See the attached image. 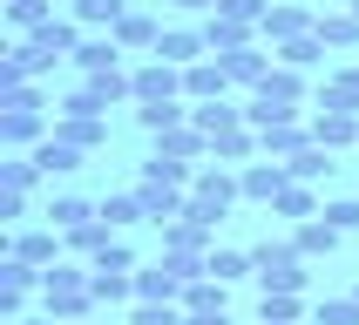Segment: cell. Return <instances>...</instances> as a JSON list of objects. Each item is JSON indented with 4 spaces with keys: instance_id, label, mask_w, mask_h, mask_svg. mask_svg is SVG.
Masks as SVG:
<instances>
[{
    "instance_id": "16",
    "label": "cell",
    "mask_w": 359,
    "mask_h": 325,
    "mask_svg": "<svg viewBox=\"0 0 359 325\" xmlns=\"http://www.w3.org/2000/svg\"><path fill=\"white\" fill-rule=\"evenodd\" d=\"M203 41H210V48H224V55H231V48H251V20L210 14V20H203Z\"/></svg>"
},
{
    "instance_id": "37",
    "label": "cell",
    "mask_w": 359,
    "mask_h": 325,
    "mask_svg": "<svg viewBox=\"0 0 359 325\" xmlns=\"http://www.w3.org/2000/svg\"><path fill=\"white\" fill-rule=\"evenodd\" d=\"M258 325H278V319H258Z\"/></svg>"
},
{
    "instance_id": "28",
    "label": "cell",
    "mask_w": 359,
    "mask_h": 325,
    "mask_svg": "<svg viewBox=\"0 0 359 325\" xmlns=\"http://www.w3.org/2000/svg\"><path fill=\"white\" fill-rule=\"evenodd\" d=\"M299 291H264V305H258V319H278V325H299Z\"/></svg>"
},
{
    "instance_id": "2",
    "label": "cell",
    "mask_w": 359,
    "mask_h": 325,
    "mask_svg": "<svg viewBox=\"0 0 359 325\" xmlns=\"http://www.w3.org/2000/svg\"><path fill=\"white\" fill-rule=\"evenodd\" d=\"M238 197H244V183L231 177L224 162H217V170H197V177H190V210H197V217H210V223H217Z\"/></svg>"
},
{
    "instance_id": "1",
    "label": "cell",
    "mask_w": 359,
    "mask_h": 325,
    "mask_svg": "<svg viewBox=\"0 0 359 325\" xmlns=\"http://www.w3.org/2000/svg\"><path fill=\"white\" fill-rule=\"evenodd\" d=\"M41 305H48V319H88V305H95V284H88V271H75V264H48L41 271Z\"/></svg>"
},
{
    "instance_id": "7",
    "label": "cell",
    "mask_w": 359,
    "mask_h": 325,
    "mask_svg": "<svg viewBox=\"0 0 359 325\" xmlns=\"http://www.w3.org/2000/svg\"><path fill=\"white\" fill-rule=\"evenodd\" d=\"M305 129H312L319 149H346V142H359V116H346V109H319Z\"/></svg>"
},
{
    "instance_id": "30",
    "label": "cell",
    "mask_w": 359,
    "mask_h": 325,
    "mask_svg": "<svg viewBox=\"0 0 359 325\" xmlns=\"http://www.w3.org/2000/svg\"><path fill=\"white\" fill-rule=\"evenodd\" d=\"M129 325H190V319H183L177 305H163V298H142L136 312H129Z\"/></svg>"
},
{
    "instance_id": "8",
    "label": "cell",
    "mask_w": 359,
    "mask_h": 325,
    "mask_svg": "<svg viewBox=\"0 0 359 325\" xmlns=\"http://www.w3.org/2000/svg\"><path fill=\"white\" fill-rule=\"evenodd\" d=\"M319 27V14H305V7H264V20H258V34H271L285 48V41H299V34H312Z\"/></svg>"
},
{
    "instance_id": "14",
    "label": "cell",
    "mask_w": 359,
    "mask_h": 325,
    "mask_svg": "<svg viewBox=\"0 0 359 325\" xmlns=\"http://www.w3.org/2000/svg\"><path fill=\"white\" fill-rule=\"evenodd\" d=\"M116 41H122V55H129V48H149V55H156L163 27H156V14H136V7H129V14L116 20Z\"/></svg>"
},
{
    "instance_id": "26",
    "label": "cell",
    "mask_w": 359,
    "mask_h": 325,
    "mask_svg": "<svg viewBox=\"0 0 359 325\" xmlns=\"http://www.w3.org/2000/svg\"><path fill=\"white\" fill-rule=\"evenodd\" d=\"M271 203H278V217H312V210H319V197H312L305 183H285V190H278Z\"/></svg>"
},
{
    "instance_id": "22",
    "label": "cell",
    "mask_w": 359,
    "mask_h": 325,
    "mask_svg": "<svg viewBox=\"0 0 359 325\" xmlns=\"http://www.w3.org/2000/svg\"><path fill=\"white\" fill-rule=\"evenodd\" d=\"M312 34H319L325 48H353V41H359V14H319Z\"/></svg>"
},
{
    "instance_id": "21",
    "label": "cell",
    "mask_w": 359,
    "mask_h": 325,
    "mask_svg": "<svg viewBox=\"0 0 359 325\" xmlns=\"http://www.w3.org/2000/svg\"><path fill=\"white\" fill-rule=\"evenodd\" d=\"M48 223H55V230H81V223H95V210L81 197H48Z\"/></svg>"
},
{
    "instance_id": "19",
    "label": "cell",
    "mask_w": 359,
    "mask_h": 325,
    "mask_svg": "<svg viewBox=\"0 0 359 325\" xmlns=\"http://www.w3.org/2000/svg\"><path fill=\"white\" fill-rule=\"evenodd\" d=\"M88 284H95V305H122V298H136V278H129V271H95V264H88Z\"/></svg>"
},
{
    "instance_id": "6",
    "label": "cell",
    "mask_w": 359,
    "mask_h": 325,
    "mask_svg": "<svg viewBox=\"0 0 359 325\" xmlns=\"http://www.w3.org/2000/svg\"><path fill=\"white\" fill-rule=\"evenodd\" d=\"M203 48H210V41H203V27H170V34L156 41V61H170V68H197Z\"/></svg>"
},
{
    "instance_id": "31",
    "label": "cell",
    "mask_w": 359,
    "mask_h": 325,
    "mask_svg": "<svg viewBox=\"0 0 359 325\" xmlns=\"http://www.w3.org/2000/svg\"><path fill=\"white\" fill-rule=\"evenodd\" d=\"M278 55H285V68H312V61L325 55V41H319V34H299V41H285Z\"/></svg>"
},
{
    "instance_id": "40",
    "label": "cell",
    "mask_w": 359,
    "mask_h": 325,
    "mask_svg": "<svg viewBox=\"0 0 359 325\" xmlns=\"http://www.w3.org/2000/svg\"><path fill=\"white\" fill-rule=\"evenodd\" d=\"M353 298H359V291H353Z\"/></svg>"
},
{
    "instance_id": "10",
    "label": "cell",
    "mask_w": 359,
    "mask_h": 325,
    "mask_svg": "<svg viewBox=\"0 0 359 325\" xmlns=\"http://www.w3.org/2000/svg\"><path fill=\"white\" fill-rule=\"evenodd\" d=\"M305 142H312V129H299L292 116H285V122H264V129H258V149H264V156H299Z\"/></svg>"
},
{
    "instance_id": "39",
    "label": "cell",
    "mask_w": 359,
    "mask_h": 325,
    "mask_svg": "<svg viewBox=\"0 0 359 325\" xmlns=\"http://www.w3.org/2000/svg\"><path fill=\"white\" fill-rule=\"evenodd\" d=\"M7 7H14V0H7Z\"/></svg>"
},
{
    "instance_id": "13",
    "label": "cell",
    "mask_w": 359,
    "mask_h": 325,
    "mask_svg": "<svg viewBox=\"0 0 359 325\" xmlns=\"http://www.w3.org/2000/svg\"><path fill=\"white\" fill-rule=\"evenodd\" d=\"M224 88H231L224 61H197V68H183V95H197V102H217Z\"/></svg>"
},
{
    "instance_id": "18",
    "label": "cell",
    "mask_w": 359,
    "mask_h": 325,
    "mask_svg": "<svg viewBox=\"0 0 359 325\" xmlns=\"http://www.w3.org/2000/svg\"><path fill=\"white\" fill-rule=\"evenodd\" d=\"M285 177H292V183H319V177H332V162H325L319 142H305L299 156H285Z\"/></svg>"
},
{
    "instance_id": "38",
    "label": "cell",
    "mask_w": 359,
    "mask_h": 325,
    "mask_svg": "<svg viewBox=\"0 0 359 325\" xmlns=\"http://www.w3.org/2000/svg\"><path fill=\"white\" fill-rule=\"evenodd\" d=\"M68 325H88V319H68Z\"/></svg>"
},
{
    "instance_id": "36",
    "label": "cell",
    "mask_w": 359,
    "mask_h": 325,
    "mask_svg": "<svg viewBox=\"0 0 359 325\" xmlns=\"http://www.w3.org/2000/svg\"><path fill=\"white\" fill-rule=\"evenodd\" d=\"M14 325H61V319H14Z\"/></svg>"
},
{
    "instance_id": "17",
    "label": "cell",
    "mask_w": 359,
    "mask_h": 325,
    "mask_svg": "<svg viewBox=\"0 0 359 325\" xmlns=\"http://www.w3.org/2000/svg\"><path fill=\"white\" fill-rule=\"evenodd\" d=\"M136 116H142V129H149V136H170V129H183V116H190V109H183V95H177V102H142Z\"/></svg>"
},
{
    "instance_id": "3",
    "label": "cell",
    "mask_w": 359,
    "mask_h": 325,
    "mask_svg": "<svg viewBox=\"0 0 359 325\" xmlns=\"http://www.w3.org/2000/svg\"><path fill=\"white\" fill-rule=\"evenodd\" d=\"M251 264H258L264 291H299V284H305V258H299V244H258V251H251Z\"/></svg>"
},
{
    "instance_id": "23",
    "label": "cell",
    "mask_w": 359,
    "mask_h": 325,
    "mask_svg": "<svg viewBox=\"0 0 359 325\" xmlns=\"http://www.w3.org/2000/svg\"><path fill=\"white\" fill-rule=\"evenodd\" d=\"M95 217L109 223V230H122V223L142 217V203H136V190H122V197H102V203H95Z\"/></svg>"
},
{
    "instance_id": "5",
    "label": "cell",
    "mask_w": 359,
    "mask_h": 325,
    "mask_svg": "<svg viewBox=\"0 0 359 325\" xmlns=\"http://www.w3.org/2000/svg\"><path fill=\"white\" fill-rule=\"evenodd\" d=\"M177 95H183V68H170V61L136 68V102H177Z\"/></svg>"
},
{
    "instance_id": "12",
    "label": "cell",
    "mask_w": 359,
    "mask_h": 325,
    "mask_svg": "<svg viewBox=\"0 0 359 325\" xmlns=\"http://www.w3.org/2000/svg\"><path fill=\"white\" fill-rule=\"evenodd\" d=\"M244 197H258V203H271V197H278V190H285V183H292V177H285V162H244Z\"/></svg>"
},
{
    "instance_id": "27",
    "label": "cell",
    "mask_w": 359,
    "mask_h": 325,
    "mask_svg": "<svg viewBox=\"0 0 359 325\" xmlns=\"http://www.w3.org/2000/svg\"><path fill=\"white\" fill-rule=\"evenodd\" d=\"M299 258H319V251H332V244H339V230H332V223H299Z\"/></svg>"
},
{
    "instance_id": "33",
    "label": "cell",
    "mask_w": 359,
    "mask_h": 325,
    "mask_svg": "<svg viewBox=\"0 0 359 325\" xmlns=\"http://www.w3.org/2000/svg\"><path fill=\"white\" fill-rule=\"evenodd\" d=\"M41 170H34V156H7L0 162V183H7V190H20V197H27V183H34Z\"/></svg>"
},
{
    "instance_id": "9",
    "label": "cell",
    "mask_w": 359,
    "mask_h": 325,
    "mask_svg": "<svg viewBox=\"0 0 359 325\" xmlns=\"http://www.w3.org/2000/svg\"><path fill=\"white\" fill-rule=\"evenodd\" d=\"M75 68H81V75H116V68H122V41L116 34H88L81 55H75Z\"/></svg>"
},
{
    "instance_id": "25",
    "label": "cell",
    "mask_w": 359,
    "mask_h": 325,
    "mask_svg": "<svg viewBox=\"0 0 359 325\" xmlns=\"http://www.w3.org/2000/svg\"><path fill=\"white\" fill-rule=\"evenodd\" d=\"M183 305H190V319H197V312H224V278H210V271H203V278L183 291Z\"/></svg>"
},
{
    "instance_id": "11",
    "label": "cell",
    "mask_w": 359,
    "mask_h": 325,
    "mask_svg": "<svg viewBox=\"0 0 359 325\" xmlns=\"http://www.w3.org/2000/svg\"><path fill=\"white\" fill-rule=\"evenodd\" d=\"M81 156H88V149H75V142H61V136L34 142V170L41 177H68V170H81Z\"/></svg>"
},
{
    "instance_id": "34",
    "label": "cell",
    "mask_w": 359,
    "mask_h": 325,
    "mask_svg": "<svg viewBox=\"0 0 359 325\" xmlns=\"http://www.w3.org/2000/svg\"><path fill=\"white\" fill-rule=\"evenodd\" d=\"M319 325H359V298H325L319 305Z\"/></svg>"
},
{
    "instance_id": "4",
    "label": "cell",
    "mask_w": 359,
    "mask_h": 325,
    "mask_svg": "<svg viewBox=\"0 0 359 325\" xmlns=\"http://www.w3.org/2000/svg\"><path fill=\"white\" fill-rule=\"evenodd\" d=\"M210 230H217L210 217L183 210V217H170V223H163V244H170V251H183V258H210V251H203V244H210Z\"/></svg>"
},
{
    "instance_id": "20",
    "label": "cell",
    "mask_w": 359,
    "mask_h": 325,
    "mask_svg": "<svg viewBox=\"0 0 359 325\" xmlns=\"http://www.w3.org/2000/svg\"><path fill=\"white\" fill-rule=\"evenodd\" d=\"M122 14H129V0H75V20H81V27H109V34H116Z\"/></svg>"
},
{
    "instance_id": "24",
    "label": "cell",
    "mask_w": 359,
    "mask_h": 325,
    "mask_svg": "<svg viewBox=\"0 0 359 325\" xmlns=\"http://www.w3.org/2000/svg\"><path fill=\"white\" fill-rule=\"evenodd\" d=\"M224 75H231V81H264L271 68H264L258 48H231V55H224Z\"/></svg>"
},
{
    "instance_id": "35",
    "label": "cell",
    "mask_w": 359,
    "mask_h": 325,
    "mask_svg": "<svg viewBox=\"0 0 359 325\" xmlns=\"http://www.w3.org/2000/svg\"><path fill=\"white\" fill-rule=\"evenodd\" d=\"M319 217H325V223H332V230L346 237V230H359V203H353V197H346V203H325Z\"/></svg>"
},
{
    "instance_id": "29",
    "label": "cell",
    "mask_w": 359,
    "mask_h": 325,
    "mask_svg": "<svg viewBox=\"0 0 359 325\" xmlns=\"http://www.w3.org/2000/svg\"><path fill=\"white\" fill-rule=\"evenodd\" d=\"M7 251H14L20 264H55V251H61V244H55V237H41V230H34V237H14Z\"/></svg>"
},
{
    "instance_id": "15",
    "label": "cell",
    "mask_w": 359,
    "mask_h": 325,
    "mask_svg": "<svg viewBox=\"0 0 359 325\" xmlns=\"http://www.w3.org/2000/svg\"><path fill=\"white\" fill-rule=\"evenodd\" d=\"M55 136L75 142V149H102V142H109V129H102V116H61Z\"/></svg>"
},
{
    "instance_id": "32",
    "label": "cell",
    "mask_w": 359,
    "mask_h": 325,
    "mask_svg": "<svg viewBox=\"0 0 359 325\" xmlns=\"http://www.w3.org/2000/svg\"><path fill=\"white\" fill-rule=\"evenodd\" d=\"M203 271H210V278H244V271H251V258H244V251H210V258H203Z\"/></svg>"
}]
</instances>
